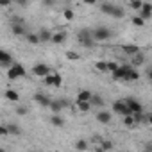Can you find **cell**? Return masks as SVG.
Here are the masks:
<instances>
[{
  "label": "cell",
  "mask_w": 152,
  "mask_h": 152,
  "mask_svg": "<svg viewBox=\"0 0 152 152\" xmlns=\"http://www.w3.org/2000/svg\"><path fill=\"white\" fill-rule=\"evenodd\" d=\"M143 63H145V54L140 50L138 54L132 56V68H134V66H140V64H143Z\"/></svg>",
  "instance_id": "obj_19"
},
{
  "label": "cell",
  "mask_w": 152,
  "mask_h": 152,
  "mask_svg": "<svg viewBox=\"0 0 152 152\" xmlns=\"http://www.w3.org/2000/svg\"><path fill=\"white\" fill-rule=\"evenodd\" d=\"M36 34H38V38H39V43H48V41H50V38H52V32H50L48 29H45V27H43V29H39Z\"/></svg>",
  "instance_id": "obj_14"
},
{
  "label": "cell",
  "mask_w": 152,
  "mask_h": 152,
  "mask_svg": "<svg viewBox=\"0 0 152 152\" xmlns=\"http://www.w3.org/2000/svg\"><path fill=\"white\" fill-rule=\"evenodd\" d=\"M136 16H140L143 22L150 20V18H152V6H150V4H147V2H143V6H141V9L138 11V15H136Z\"/></svg>",
  "instance_id": "obj_9"
},
{
  "label": "cell",
  "mask_w": 152,
  "mask_h": 152,
  "mask_svg": "<svg viewBox=\"0 0 152 152\" xmlns=\"http://www.w3.org/2000/svg\"><path fill=\"white\" fill-rule=\"evenodd\" d=\"M11 25H27V23H25V20L22 16H13L11 18Z\"/></svg>",
  "instance_id": "obj_30"
},
{
  "label": "cell",
  "mask_w": 152,
  "mask_h": 152,
  "mask_svg": "<svg viewBox=\"0 0 152 152\" xmlns=\"http://www.w3.org/2000/svg\"><path fill=\"white\" fill-rule=\"evenodd\" d=\"M91 91H88V90H81L79 93H77V100L75 102H90V99H91Z\"/></svg>",
  "instance_id": "obj_16"
},
{
  "label": "cell",
  "mask_w": 152,
  "mask_h": 152,
  "mask_svg": "<svg viewBox=\"0 0 152 152\" xmlns=\"http://www.w3.org/2000/svg\"><path fill=\"white\" fill-rule=\"evenodd\" d=\"M143 152H150V150H143Z\"/></svg>",
  "instance_id": "obj_44"
},
{
  "label": "cell",
  "mask_w": 152,
  "mask_h": 152,
  "mask_svg": "<svg viewBox=\"0 0 152 152\" xmlns=\"http://www.w3.org/2000/svg\"><path fill=\"white\" fill-rule=\"evenodd\" d=\"M129 6H131L134 11H140V9H141V6H143V2H141V0H132Z\"/></svg>",
  "instance_id": "obj_34"
},
{
  "label": "cell",
  "mask_w": 152,
  "mask_h": 152,
  "mask_svg": "<svg viewBox=\"0 0 152 152\" xmlns=\"http://www.w3.org/2000/svg\"><path fill=\"white\" fill-rule=\"evenodd\" d=\"M45 79V83L48 84V86H54V88H59V86H63V77L57 73V72H52V73H48L47 77H43Z\"/></svg>",
  "instance_id": "obj_8"
},
{
  "label": "cell",
  "mask_w": 152,
  "mask_h": 152,
  "mask_svg": "<svg viewBox=\"0 0 152 152\" xmlns=\"http://www.w3.org/2000/svg\"><path fill=\"white\" fill-rule=\"evenodd\" d=\"M0 152H6V150H4V148H0Z\"/></svg>",
  "instance_id": "obj_43"
},
{
  "label": "cell",
  "mask_w": 152,
  "mask_h": 152,
  "mask_svg": "<svg viewBox=\"0 0 152 152\" xmlns=\"http://www.w3.org/2000/svg\"><path fill=\"white\" fill-rule=\"evenodd\" d=\"M100 11L113 16V18H124L125 16V11L122 6H116V4H111V2H102L100 4Z\"/></svg>",
  "instance_id": "obj_1"
},
{
  "label": "cell",
  "mask_w": 152,
  "mask_h": 152,
  "mask_svg": "<svg viewBox=\"0 0 152 152\" xmlns=\"http://www.w3.org/2000/svg\"><path fill=\"white\" fill-rule=\"evenodd\" d=\"M63 16H64L66 20H73V16H75V13H73L72 9H64V11H63Z\"/></svg>",
  "instance_id": "obj_36"
},
{
  "label": "cell",
  "mask_w": 152,
  "mask_h": 152,
  "mask_svg": "<svg viewBox=\"0 0 152 152\" xmlns=\"http://www.w3.org/2000/svg\"><path fill=\"white\" fill-rule=\"evenodd\" d=\"M132 70H134V68H132L131 64H120L118 70L113 73V77H115L116 81H129V75H131Z\"/></svg>",
  "instance_id": "obj_5"
},
{
  "label": "cell",
  "mask_w": 152,
  "mask_h": 152,
  "mask_svg": "<svg viewBox=\"0 0 152 152\" xmlns=\"http://www.w3.org/2000/svg\"><path fill=\"white\" fill-rule=\"evenodd\" d=\"M99 147H100L104 152H107V150H113V141H109V140H102Z\"/></svg>",
  "instance_id": "obj_26"
},
{
  "label": "cell",
  "mask_w": 152,
  "mask_h": 152,
  "mask_svg": "<svg viewBox=\"0 0 152 152\" xmlns=\"http://www.w3.org/2000/svg\"><path fill=\"white\" fill-rule=\"evenodd\" d=\"M4 95H6V99H7V100H11V102L20 100V95H18L15 90H6V93H4Z\"/></svg>",
  "instance_id": "obj_23"
},
{
  "label": "cell",
  "mask_w": 152,
  "mask_h": 152,
  "mask_svg": "<svg viewBox=\"0 0 152 152\" xmlns=\"http://www.w3.org/2000/svg\"><path fill=\"white\" fill-rule=\"evenodd\" d=\"M66 57H68L70 61H77V59H81V56H79L77 52H73V50H66Z\"/></svg>",
  "instance_id": "obj_32"
},
{
  "label": "cell",
  "mask_w": 152,
  "mask_h": 152,
  "mask_svg": "<svg viewBox=\"0 0 152 152\" xmlns=\"http://www.w3.org/2000/svg\"><path fill=\"white\" fill-rule=\"evenodd\" d=\"M122 50H124L127 56H134V54H138V52H140L138 45H124V47H122Z\"/></svg>",
  "instance_id": "obj_22"
},
{
  "label": "cell",
  "mask_w": 152,
  "mask_h": 152,
  "mask_svg": "<svg viewBox=\"0 0 152 152\" xmlns=\"http://www.w3.org/2000/svg\"><path fill=\"white\" fill-rule=\"evenodd\" d=\"M50 124L56 125V127H63V125H64V120H63V116H59V115H52V116H50Z\"/></svg>",
  "instance_id": "obj_24"
},
{
  "label": "cell",
  "mask_w": 152,
  "mask_h": 152,
  "mask_svg": "<svg viewBox=\"0 0 152 152\" xmlns=\"http://www.w3.org/2000/svg\"><path fill=\"white\" fill-rule=\"evenodd\" d=\"M0 136H7V129H6V125H0Z\"/></svg>",
  "instance_id": "obj_40"
},
{
  "label": "cell",
  "mask_w": 152,
  "mask_h": 152,
  "mask_svg": "<svg viewBox=\"0 0 152 152\" xmlns=\"http://www.w3.org/2000/svg\"><path fill=\"white\" fill-rule=\"evenodd\" d=\"M32 73L36 75V77H47L48 73H52V70H50V66L45 64V63H36V64L32 66Z\"/></svg>",
  "instance_id": "obj_7"
},
{
  "label": "cell",
  "mask_w": 152,
  "mask_h": 152,
  "mask_svg": "<svg viewBox=\"0 0 152 152\" xmlns=\"http://www.w3.org/2000/svg\"><path fill=\"white\" fill-rule=\"evenodd\" d=\"M147 77H152V68H147Z\"/></svg>",
  "instance_id": "obj_41"
},
{
  "label": "cell",
  "mask_w": 152,
  "mask_h": 152,
  "mask_svg": "<svg viewBox=\"0 0 152 152\" xmlns=\"http://www.w3.org/2000/svg\"><path fill=\"white\" fill-rule=\"evenodd\" d=\"M90 106H104V99L95 93V95H91V99H90Z\"/></svg>",
  "instance_id": "obj_25"
},
{
  "label": "cell",
  "mask_w": 152,
  "mask_h": 152,
  "mask_svg": "<svg viewBox=\"0 0 152 152\" xmlns=\"http://www.w3.org/2000/svg\"><path fill=\"white\" fill-rule=\"evenodd\" d=\"M6 129H7V136H9V134H13V136H20V134H22V129H20L18 124H7Z\"/></svg>",
  "instance_id": "obj_18"
},
{
  "label": "cell",
  "mask_w": 152,
  "mask_h": 152,
  "mask_svg": "<svg viewBox=\"0 0 152 152\" xmlns=\"http://www.w3.org/2000/svg\"><path fill=\"white\" fill-rule=\"evenodd\" d=\"M113 111H115V113H118V115H122V116H127V115H131V111L127 109V106L124 104V100H122V99L113 102Z\"/></svg>",
  "instance_id": "obj_10"
},
{
  "label": "cell",
  "mask_w": 152,
  "mask_h": 152,
  "mask_svg": "<svg viewBox=\"0 0 152 152\" xmlns=\"http://www.w3.org/2000/svg\"><path fill=\"white\" fill-rule=\"evenodd\" d=\"M95 68H97L99 72H102V73H107V66H106V61H99V63H95Z\"/></svg>",
  "instance_id": "obj_31"
},
{
  "label": "cell",
  "mask_w": 152,
  "mask_h": 152,
  "mask_svg": "<svg viewBox=\"0 0 152 152\" xmlns=\"http://www.w3.org/2000/svg\"><path fill=\"white\" fill-rule=\"evenodd\" d=\"M48 107L52 109V113H54V115H59V113L63 111V106H61V102H59V99H56V100H50V104H48Z\"/></svg>",
  "instance_id": "obj_20"
},
{
  "label": "cell",
  "mask_w": 152,
  "mask_h": 152,
  "mask_svg": "<svg viewBox=\"0 0 152 152\" xmlns=\"http://www.w3.org/2000/svg\"><path fill=\"white\" fill-rule=\"evenodd\" d=\"M75 104H77V109H79V111H83V113H88V111L91 109L90 102H75Z\"/></svg>",
  "instance_id": "obj_27"
},
{
  "label": "cell",
  "mask_w": 152,
  "mask_h": 152,
  "mask_svg": "<svg viewBox=\"0 0 152 152\" xmlns=\"http://www.w3.org/2000/svg\"><path fill=\"white\" fill-rule=\"evenodd\" d=\"M124 100V104L127 106V109L131 111V115L132 113H143V106H141V102L138 100V99H134V97H125V99H122Z\"/></svg>",
  "instance_id": "obj_6"
},
{
  "label": "cell",
  "mask_w": 152,
  "mask_h": 152,
  "mask_svg": "<svg viewBox=\"0 0 152 152\" xmlns=\"http://www.w3.org/2000/svg\"><path fill=\"white\" fill-rule=\"evenodd\" d=\"M11 32L15 36H25L29 31H27V25H11Z\"/></svg>",
  "instance_id": "obj_17"
},
{
  "label": "cell",
  "mask_w": 152,
  "mask_h": 152,
  "mask_svg": "<svg viewBox=\"0 0 152 152\" xmlns=\"http://www.w3.org/2000/svg\"><path fill=\"white\" fill-rule=\"evenodd\" d=\"M16 113H18L20 116H25V115L29 113V109H27L25 106H18V107H16Z\"/></svg>",
  "instance_id": "obj_37"
},
{
  "label": "cell",
  "mask_w": 152,
  "mask_h": 152,
  "mask_svg": "<svg viewBox=\"0 0 152 152\" xmlns=\"http://www.w3.org/2000/svg\"><path fill=\"white\" fill-rule=\"evenodd\" d=\"M9 6H11L9 0H0V7H9Z\"/></svg>",
  "instance_id": "obj_38"
},
{
  "label": "cell",
  "mask_w": 152,
  "mask_h": 152,
  "mask_svg": "<svg viewBox=\"0 0 152 152\" xmlns=\"http://www.w3.org/2000/svg\"><path fill=\"white\" fill-rule=\"evenodd\" d=\"M111 36H113V32H111L107 27H104V25L95 27V29L91 31V38H93V41H106V39H109Z\"/></svg>",
  "instance_id": "obj_3"
},
{
  "label": "cell",
  "mask_w": 152,
  "mask_h": 152,
  "mask_svg": "<svg viewBox=\"0 0 152 152\" xmlns=\"http://www.w3.org/2000/svg\"><path fill=\"white\" fill-rule=\"evenodd\" d=\"M66 38H68V34H66L64 31H59V32H56V34H52V38H50V41H52L54 45H63V43L66 41Z\"/></svg>",
  "instance_id": "obj_12"
},
{
  "label": "cell",
  "mask_w": 152,
  "mask_h": 152,
  "mask_svg": "<svg viewBox=\"0 0 152 152\" xmlns=\"http://www.w3.org/2000/svg\"><path fill=\"white\" fill-rule=\"evenodd\" d=\"M32 99H34L36 104H39V106H43V107H48V104H50V100H52V99H48L45 93H34Z\"/></svg>",
  "instance_id": "obj_13"
},
{
  "label": "cell",
  "mask_w": 152,
  "mask_h": 152,
  "mask_svg": "<svg viewBox=\"0 0 152 152\" xmlns=\"http://www.w3.org/2000/svg\"><path fill=\"white\" fill-rule=\"evenodd\" d=\"M23 75H25V68L20 63H13L9 66V70H7V79L9 81H16L20 77H23Z\"/></svg>",
  "instance_id": "obj_4"
},
{
  "label": "cell",
  "mask_w": 152,
  "mask_h": 152,
  "mask_svg": "<svg viewBox=\"0 0 152 152\" xmlns=\"http://www.w3.org/2000/svg\"><path fill=\"white\" fill-rule=\"evenodd\" d=\"M11 64H13V56L0 48V66H11Z\"/></svg>",
  "instance_id": "obj_11"
},
{
  "label": "cell",
  "mask_w": 152,
  "mask_h": 152,
  "mask_svg": "<svg viewBox=\"0 0 152 152\" xmlns=\"http://www.w3.org/2000/svg\"><path fill=\"white\" fill-rule=\"evenodd\" d=\"M77 39H79L81 47H84V48H93L95 47V41L91 38V31L90 29H81L77 32Z\"/></svg>",
  "instance_id": "obj_2"
},
{
  "label": "cell",
  "mask_w": 152,
  "mask_h": 152,
  "mask_svg": "<svg viewBox=\"0 0 152 152\" xmlns=\"http://www.w3.org/2000/svg\"><path fill=\"white\" fill-rule=\"evenodd\" d=\"M95 116H97V120H99L100 124H104V125H106V124H109V122H111V118H113V115H111L109 111H99Z\"/></svg>",
  "instance_id": "obj_15"
},
{
  "label": "cell",
  "mask_w": 152,
  "mask_h": 152,
  "mask_svg": "<svg viewBox=\"0 0 152 152\" xmlns=\"http://www.w3.org/2000/svg\"><path fill=\"white\" fill-rule=\"evenodd\" d=\"M25 39H27L29 45H39V38H38L36 32H27L25 34Z\"/></svg>",
  "instance_id": "obj_21"
},
{
  "label": "cell",
  "mask_w": 152,
  "mask_h": 152,
  "mask_svg": "<svg viewBox=\"0 0 152 152\" xmlns=\"http://www.w3.org/2000/svg\"><path fill=\"white\" fill-rule=\"evenodd\" d=\"M106 66H107V73H109V72H111V73H115V72L118 70V66H120V64H118V63H115V61H107V63H106Z\"/></svg>",
  "instance_id": "obj_29"
},
{
  "label": "cell",
  "mask_w": 152,
  "mask_h": 152,
  "mask_svg": "<svg viewBox=\"0 0 152 152\" xmlns=\"http://www.w3.org/2000/svg\"><path fill=\"white\" fill-rule=\"evenodd\" d=\"M131 22H132V25H136V27H143V25H145V22H143L140 16H136V15L132 16V20H131Z\"/></svg>",
  "instance_id": "obj_33"
},
{
  "label": "cell",
  "mask_w": 152,
  "mask_h": 152,
  "mask_svg": "<svg viewBox=\"0 0 152 152\" xmlns=\"http://www.w3.org/2000/svg\"><path fill=\"white\" fill-rule=\"evenodd\" d=\"M93 152H104V150H102V148H100V147H99V145H97V147H95V148H93Z\"/></svg>",
  "instance_id": "obj_42"
},
{
  "label": "cell",
  "mask_w": 152,
  "mask_h": 152,
  "mask_svg": "<svg viewBox=\"0 0 152 152\" xmlns=\"http://www.w3.org/2000/svg\"><path fill=\"white\" fill-rule=\"evenodd\" d=\"M124 125H127V127H134V120H132V116H131V115L124 116Z\"/></svg>",
  "instance_id": "obj_35"
},
{
  "label": "cell",
  "mask_w": 152,
  "mask_h": 152,
  "mask_svg": "<svg viewBox=\"0 0 152 152\" xmlns=\"http://www.w3.org/2000/svg\"><path fill=\"white\" fill-rule=\"evenodd\" d=\"M59 102H61V106H63V109H64V107H68V106H70V102H68V100H66V99H59Z\"/></svg>",
  "instance_id": "obj_39"
},
{
  "label": "cell",
  "mask_w": 152,
  "mask_h": 152,
  "mask_svg": "<svg viewBox=\"0 0 152 152\" xmlns=\"http://www.w3.org/2000/svg\"><path fill=\"white\" fill-rule=\"evenodd\" d=\"M75 148H77V150H86L88 148V141L86 140H77V141H75Z\"/></svg>",
  "instance_id": "obj_28"
}]
</instances>
